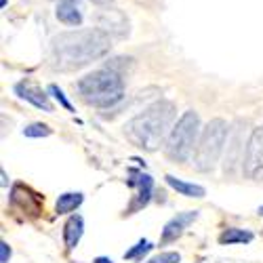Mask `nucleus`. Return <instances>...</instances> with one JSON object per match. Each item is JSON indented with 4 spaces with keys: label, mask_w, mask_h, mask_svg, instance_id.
Masks as SVG:
<instances>
[{
    "label": "nucleus",
    "mask_w": 263,
    "mask_h": 263,
    "mask_svg": "<svg viewBox=\"0 0 263 263\" xmlns=\"http://www.w3.org/2000/svg\"><path fill=\"white\" fill-rule=\"evenodd\" d=\"M112 49V36L99 28L61 32L51 42V59L59 70L72 72L105 57Z\"/></svg>",
    "instance_id": "f257e3e1"
},
{
    "label": "nucleus",
    "mask_w": 263,
    "mask_h": 263,
    "mask_svg": "<svg viewBox=\"0 0 263 263\" xmlns=\"http://www.w3.org/2000/svg\"><path fill=\"white\" fill-rule=\"evenodd\" d=\"M175 114L177 112H175V105L171 101H154L124 124V135L133 145L145 152H156L171 135L175 126Z\"/></svg>",
    "instance_id": "f03ea898"
},
{
    "label": "nucleus",
    "mask_w": 263,
    "mask_h": 263,
    "mask_svg": "<svg viewBox=\"0 0 263 263\" xmlns=\"http://www.w3.org/2000/svg\"><path fill=\"white\" fill-rule=\"evenodd\" d=\"M78 95L95 107H114L124 99V80L118 72L103 68L86 74L76 82Z\"/></svg>",
    "instance_id": "7ed1b4c3"
},
{
    "label": "nucleus",
    "mask_w": 263,
    "mask_h": 263,
    "mask_svg": "<svg viewBox=\"0 0 263 263\" xmlns=\"http://www.w3.org/2000/svg\"><path fill=\"white\" fill-rule=\"evenodd\" d=\"M200 116L194 112V109H187V112L181 114V118L175 122L171 135L164 143V154L171 162H187L194 152H196V145H198V139H200Z\"/></svg>",
    "instance_id": "20e7f679"
},
{
    "label": "nucleus",
    "mask_w": 263,
    "mask_h": 263,
    "mask_svg": "<svg viewBox=\"0 0 263 263\" xmlns=\"http://www.w3.org/2000/svg\"><path fill=\"white\" fill-rule=\"evenodd\" d=\"M230 137V126L223 118H213L200 133L198 145L194 152V166L200 173H209L219 162V156L223 154L226 143Z\"/></svg>",
    "instance_id": "39448f33"
},
{
    "label": "nucleus",
    "mask_w": 263,
    "mask_h": 263,
    "mask_svg": "<svg viewBox=\"0 0 263 263\" xmlns=\"http://www.w3.org/2000/svg\"><path fill=\"white\" fill-rule=\"evenodd\" d=\"M242 173L253 181H263V126L253 128V133L247 139Z\"/></svg>",
    "instance_id": "423d86ee"
},
{
    "label": "nucleus",
    "mask_w": 263,
    "mask_h": 263,
    "mask_svg": "<svg viewBox=\"0 0 263 263\" xmlns=\"http://www.w3.org/2000/svg\"><path fill=\"white\" fill-rule=\"evenodd\" d=\"M128 177H130V179H126V183H128L130 187H137L139 192H137V196H135V200L130 202L126 215L143 209V206L149 202V198H152V192H154V179H152L147 173H141V171H133V168H130V171H128Z\"/></svg>",
    "instance_id": "0eeeda50"
},
{
    "label": "nucleus",
    "mask_w": 263,
    "mask_h": 263,
    "mask_svg": "<svg viewBox=\"0 0 263 263\" xmlns=\"http://www.w3.org/2000/svg\"><path fill=\"white\" fill-rule=\"evenodd\" d=\"M97 28L107 32L109 36H126L128 34V21L118 9H105L97 17Z\"/></svg>",
    "instance_id": "6e6552de"
},
{
    "label": "nucleus",
    "mask_w": 263,
    "mask_h": 263,
    "mask_svg": "<svg viewBox=\"0 0 263 263\" xmlns=\"http://www.w3.org/2000/svg\"><path fill=\"white\" fill-rule=\"evenodd\" d=\"M15 93H17L21 99H24V101L32 103L34 107L45 109V112H53V103L49 101V95L42 91V89H38V86H34L32 82H28V80L17 82V84H15Z\"/></svg>",
    "instance_id": "1a4fd4ad"
},
{
    "label": "nucleus",
    "mask_w": 263,
    "mask_h": 263,
    "mask_svg": "<svg viewBox=\"0 0 263 263\" xmlns=\"http://www.w3.org/2000/svg\"><path fill=\"white\" fill-rule=\"evenodd\" d=\"M196 219H198V211H185V213H177V217H173L171 221L164 226L162 230V236H160V242L166 245V242H173V240H177L183 230L194 223Z\"/></svg>",
    "instance_id": "9d476101"
},
{
    "label": "nucleus",
    "mask_w": 263,
    "mask_h": 263,
    "mask_svg": "<svg viewBox=\"0 0 263 263\" xmlns=\"http://www.w3.org/2000/svg\"><path fill=\"white\" fill-rule=\"evenodd\" d=\"M245 152H247V145H245V137L240 133L238 128L232 130V135L228 137V154H226V175L228 173H234L236 164H240L245 160Z\"/></svg>",
    "instance_id": "9b49d317"
},
{
    "label": "nucleus",
    "mask_w": 263,
    "mask_h": 263,
    "mask_svg": "<svg viewBox=\"0 0 263 263\" xmlns=\"http://www.w3.org/2000/svg\"><path fill=\"white\" fill-rule=\"evenodd\" d=\"M57 19L65 26H80L82 13H80V0H59L57 3Z\"/></svg>",
    "instance_id": "f8f14e48"
},
{
    "label": "nucleus",
    "mask_w": 263,
    "mask_h": 263,
    "mask_svg": "<svg viewBox=\"0 0 263 263\" xmlns=\"http://www.w3.org/2000/svg\"><path fill=\"white\" fill-rule=\"evenodd\" d=\"M82 230H84V221L80 215H72L68 221L63 226V240H65V247L68 249H74L80 238H82Z\"/></svg>",
    "instance_id": "ddd939ff"
},
{
    "label": "nucleus",
    "mask_w": 263,
    "mask_h": 263,
    "mask_svg": "<svg viewBox=\"0 0 263 263\" xmlns=\"http://www.w3.org/2000/svg\"><path fill=\"white\" fill-rule=\"evenodd\" d=\"M166 183L175 190V192H179L181 196H187V198H204L206 196V190L202 185H196V183H187L183 179H177V177H173V175H166Z\"/></svg>",
    "instance_id": "4468645a"
},
{
    "label": "nucleus",
    "mask_w": 263,
    "mask_h": 263,
    "mask_svg": "<svg viewBox=\"0 0 263 263\" xmlns=\"http://www.w3.org/2000/svg\"><path fill=\"white\" fill-rule=\"evenodd\" d=\"M82 194L80 192H68V194H61L57 198V204H55V211L59 215H65V213H72L76 211L80 204H82Z\"/></svg>",
    "instance_id": "2eb2a0df"
},
{
    "label": "nucleus",
    "mask_w": 263,
    "mask_h": 263,
    "mask_svg": "<svg viewBox=\"0 0 263 263\" xmlns=\"http://www.w3.org/2000/svg\"><path fill=\"white\" fill-rule=\"evenodd\" d=\"M251 240H253V234L249 230H240V228H228L219 236L221 245H245V242H251Z\"/></svg>",
    "instance_id": "dca6fc26"
},
{
    "label": "nucleus",
    "mask_w": 263,
    "mask_h": 263,
    "mask_svg": "<svg viewBox=\"0 0 263 263\" xmlns=\"http://www.w3.org/2000/svg\"><path fill=\"white\" fill-rule=\"evenodd\" d=\"M149 251H152V242H149V240H139V242H137L133 249L124 253V259L139 261V259H143V255L149 253Z\"/></svg>",
    "instance_id": "f3484780"
},
{
    "label": "nucleus",
    "mask_w": 263,
    "mask_h": 263,
    "mask_svg": "<svg viewBox=\"0 0 263 263\" xmlns=\"http://www.w3.org/2000/svg\"><path fill=\"white\" fill-rule=\"evenodd\" d=\"M53 133V130L47 126V124H42V122H34V124H28L24 128V135L26 137H49Z\"/></svg>",
    "instance_id": "a211bd4d"
},
{
    "label": "nucleus",
    "mask_w": 263,
    "mask_h": 263,
    "mask_svg": "<svg viewBox=\"0 0 263 263\" xmlns=\"http://www.w3.org/2000/svg\"><path fill=\"white\" fill-rule=\"evenodd\" d=\"M49 93H51V95H53V97H55V99H57V101H59V103H61V105H63L65 109H68V112H74L72 103L68 101V97H65V93H63V91L59 89L57 84H51V86H49Z\"/></svg>",
    "instance_id": "6ab92c4d"
},
{
    "label": "nucleus",
    "mask_w": 263,
    "mask_h": 263,
    "mask_svg": "<svg viewBox=\"0 0 263 263\" xmlns=\"http://www.w3.org/2000/svg\"><path fill=\"white\" fill-rule=\"evenodd\" d=\"M181 255L179 253H160L156 257H152L147 263H179Z\"/></svg>",
    "instance_id": "aec40b11"
},
{
    "label": "nucleus",
    "mask_w": 263,
    "mask_h": 263,
    "mask_svg": "<svg viewBox=\"0 0 263 263\" xmlns=\"http://www.w3.org/2000/svg\"><path fill=\"white\" fill-rule=\"evenodd\" d=\"M11 259V249L7 242H0V263H9Z\"/></svg>",
    "instance_id": "412c9836"
},
{
    "label": "nucleus",
    "mask_w": 263,
    "mask_h": 263,
    "mask_svg": "<svg viewBox=\"0 0 263 263\" xmlns=\"http://www.w3.org/2000/svg\"><path fill=\"white\" fill-rule=\"evenodd\" d=\"M93 263H114V261H112V259H107V257H97Z\"/></svg>",
    "instance_id": "4be33fe9"
},
{
    "label": "nucleus",
    "mask_w": 263,
    "mask_h": 263,
    "mask_svg": "<svg viewBox=\"0 0 263 263\" xmlns=\"http://www.w3.org/2000/svg\"><path fill=\"white\" fill-rule=\"evenodd\" d=\"M93 3H97V5H109V3H114V0H93Z\"/></svg>",
    "instance_id": "5701e85b"
},
{
    "label": "nucleus",
    "mask_w": 263,
    "mask_h": 263,
    "mask_svg": "<svg viewBox=\"0 0 263 263\" xmlns=\"http://www.w3.org/2000/svg\"><path fill=\"white\" fill-rule=\"evenodd\" d=\"M0 5H3V9L7 7V0H0Z\"/></svg>",
    "instance_id": "b1692460"
},
{
    "label": "nucleus",
    "mask_w": 263,
    "mask_h": 263,
    "mask_svg": "<svg viewBox=\"0 0 263 263\" xmlns=\"http://www.w3.org/2000/svg\"><path fill=\"white\" fill-rule=\"evenodd\" d=\"M257 213H259V215H263V206H259V211H257Z\"/></svg>",
    "instance_id": "393cba45"
}]
</instances>
